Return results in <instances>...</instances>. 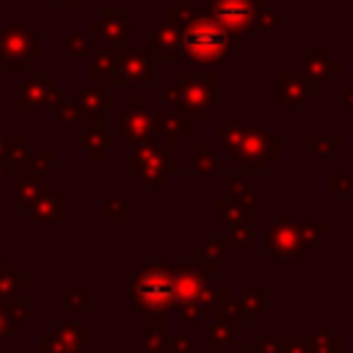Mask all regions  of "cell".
<instances>
[{
  "instance_id": "obj_1",
  "label": "cell",
  "mask_w": 353,
  "mask_h": 353,
  "mask_svg": "<svg viewBox=\"0 0 353 353\" xmlns=\"http://www.w3.org/2000/svg\"><path fill=\"white\" fill-rule=\"evenodd\" d=\"M135 295L149 309H165L174 301V281L165 270H146L138 279Z\"/></svg>"
},
{
  "instance_id": "obj_2",
  "label": "cell",
  "mask_w": 353,
  "mask_h": 353,
  "mask_svg": "<svg viewBox=\"0 0 353 353\" xmlns=\"http://www.w3.org/2000/svg\"><path fill=\"white\" fill-rule=\"evenodd\" d=\"M185 47L193 61L221 58L223 55V33L218 28H212L210 22H196L185 36Z\"/></svg>"
}]
</instances>
